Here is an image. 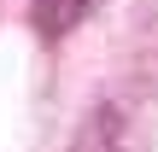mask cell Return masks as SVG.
Segmentation results:
<instances>
[{
  "instance_id": "6da1fadb",
  "label": "cell",
  "mask_w": 158,
  "mask_h": 152,
  "mask_svg": "<svg viewBox=\"0 0 158 152\" xmlns=\"http://www.w3.org/2000/svg\"><path fill=\"white\" fill-rule=\"evenodd\" d=\"M82 12H88V0H35V6H29V18H35V29H41L47 41L70 35V29L82 23Z\"/></svg>"
}]
</instances>
